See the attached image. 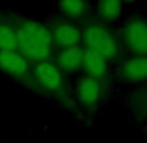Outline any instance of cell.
Listing matches in <instances>:
<instances>
[{
    "instance_id": "1",
    "label": "cell",
    "mask_w": 147,
    "mask_h": 143,
    "mask_svg": "<svg viewBox=\"0 0 147 143\" xmlns=\"http://www.w3.org/2000/svg\"><path fill=\"white\" fill-rule=\"evenodd\" d=\"M18 36V51L29 63L38 64L51 61L53 56V42L48 28L35 20L13 17Z\"/></svg>"
},
{
    "instance_id": "2",
    "label": "cell",
    "mask_w": 147,
    "mask_h": 143,
    "mask_svg": "<svg viewBox=\"0 0 147 143\" xmlns=\"http://www.w3.org/2000/svg\"><path fill=\"white\" fill-rule=\"evenodd\" d=\"M33 80L38 91L50 95L63 105L73 108V99L68 91L64 76L53 64V61H43V63L33 64Z\"/></svg>"
},
{
    "instance_id": "3",
    "label": "cell",
    "mask_w": 147,
    "mask_h": 143,
    "mask_svg": "<svg viewBox=\"0 0 147 143\" xmlns=\"http://www.w3.org/2000/svg\"><path fill=\"white\" fill-rule=\"evenodd\" d=\"M85 48L99 53L108 60H113L119 56V44L113 34L99 22H87L81 30Z\"/></svg>"
},
{
    "instance_id": "4",
    "label": "cell",
    "mask_w": 147,
    "mask_h": 143,
    "mask_svg": "<svg viewBox=\"0 0 147 143\" xmlns=\"http://www.w3.org/2000/svg\"><path fill=\"white\" fill-rule=\"evenodd\" d=\"M0 70L22 85L36 90L31 64L17 51H0Z\"/></svg>"
},
{
    "instance_id": "5",
    "label": "cell",
    "mask_w": 147,
    "mask_h": 143,
    "mask_svg": "<svg viewBox=\"0 0 147 143\" xmlns=\"http://www.w3.org/2000/svg\"><path fill=\"white\" fill-rule=\"evenodd\" d=\"M122 40L134 56H147V21L141 17L130 18L121 31Z\"/></svg>"
},
{
    "instance_id": "6",
    "label": "cell",
    "mask_w": 147,
    "mask_h": 143,
    "mask_svg": "<svg viewBox=\"0 0 147 143\" xmlns=\"http://www.w3.org/2000/svg\"><path fill=\"white\" fill-rule=\"evenodd\" d=\"M46 26L48 28L51 36H52L53 47H56L57 50L67 48V47L80 46V43L82 42L81 29L70 21L55 18L50 20Z\"/></svg>"
},
{
    "instance_id": "7",
    "label": "cell",
    "mask_w": 147,
    "mask_h": 143,
    "mask_svg": "<svg viewBox=\"0 0 147 143\" xmlns=\"http://www.w3.org/2000/svg\"><path fill=\"white\" fill-rule=\"evenodd\" d=\"M119 76L129 83L147 82V56H131L119 69Z\"/></svg>"
},
{
    "instance_id": "8",
    "label": "cell",
    "mask_w": 147,
    "mask_h": 143,
    "mask_svg": "<svg viewBox=\"0 0 147 143\" xmlns=\"http://www.w3.org/2000/svg\"><path fill=\"white\" fill-rule=\"evenodd\" d=\"M83 50L81 46H73L57 50L55 53V64L61 73H73L82 65Z\"/></svg>"
},
{
    "instance_id": "9",
    "label": "cell",
    "mask_w": 147,
    "mask_h": 143,
    "mask_svg": "<svg viewBox=\"0 0 147 143\" xmlns=\"http://www.w3.org/2000/svg\"><path fill=\"white\" fill-rule=\"evenodd\" d=\"M76 95L78 102L85 107H94L102 96V82L83 76L78 80L76 87Z\"/></svg>"
},
{
    "instance_id": "10",
    "label": "cell",
    "mask_w": 147,
    "mask_h": 143,
    "mask_svg": "<svg viewBox=\"0 0 147 143\" xmlns=\"http://www.w3.org/2000/svg\"><path fill=\"white\" fill-rule=\"evenodd\" d=\"M81 68L85 72V76L90 78L99 81L103 83L106 80L107 73H108V66H107V60L99 53L94 52L91 50L85 48L83 50V57H82V65Z\"/></svg>"
},
{
    "instance_id": "11",
    "label": "cell",
    "mask_w": 147,
    "mask_h": 143,
    "mask_svg": "<svg viewBox=\"0 0 147 143\" xmlns=\"http://www.w3.org/2000/svg\"><path fill=\"white\" fill-rule=\"evenodd\" d=\"M0 51H18V36L13 17L0 14Z\"/></svg>"
},
{
    "instance_id": "12",
    "label": "cell",
    "mask_w": 147,
    "mask_h": 143,
    "mask_svg": "<svg viewBox=\"0 0 147 143\" xmlns=\"http://www.w3.org/2000/svg\"><path fill=\"white\" fill-rule=\"evenodd\" d=\"M122 12V4L116 0H106L100 1L96 5V13L102 21L112 22L120 17Z\"/></svg>"
},
{
    "instance_id": "13",
    "label": "cell",
    "mask_w": 147,
    "mask_h": 143,
    "mask_svg": "<svg viewBox=\"0 0 147 143\" xmlns=\"http://www.w3.org/2000/svg\"><path fill=\"white\" fill-rule=\"evenodd\" d=\"M61 13L68 17H81L87 12V3L81 0H68L59 3Z\"/></svg>"
},
{
    "instance_id": "14",
    "label": "cell",
    "mask_w": 147,
    "mask_h": 143,
    "mask_svg": "<svg viewBox=\"0 0 147 143\" xmlns=\"http://www.w3.org/2000/svg\"><path fill=\"white\" fill-rule=\"evenodd\" d=\"M134 105H147V87L136 92L134 95Z\"/></svg>"
}]
</instances>
